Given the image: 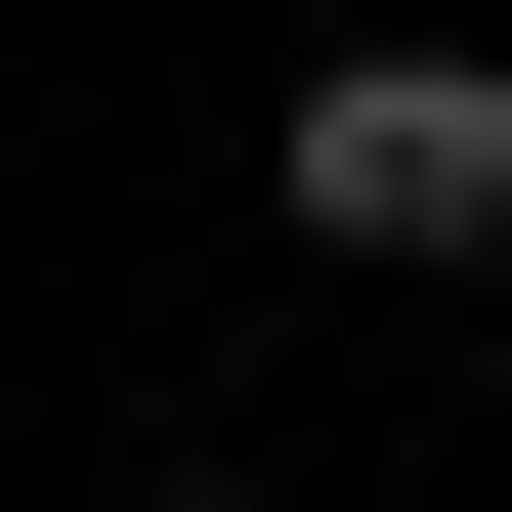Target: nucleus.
I'll list each match as a JSON object with an SVG mask.
<instances>
[{
	"instance_id": "f257e3e1",
	"label": "nucleus",
	"mask_w": 512,
	"mask_h": 512,
	"mask_svg": "<svg viewBox=\"0 0 512 512\" xmlns=\"http://www.w3.org/2000/svg\"><path fill=\"white\" fill-rule=\"evenodd\" d=\"M299 256H512V86L470 43H342L299 86Z\"/></svg>"
},
{
	"instance_id": "f03ea898",
	"label": "nucleus",
	"mask_w": 512,
	"mask_h": 512,
	"mask_svg": "<svg viewBox=\"0 0 512 512\" xmlns=\"http://www.w3.org/2000/svg\"><path fill=\"white\" fill-rule=\"evenodd\" d=\"M171 512H256V470H171Z\"/></svg>"
}]
</instances>
